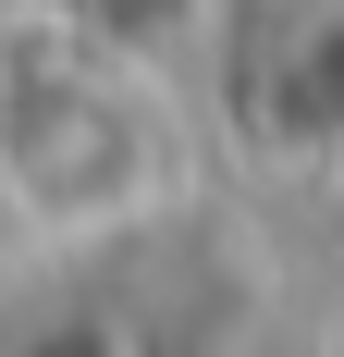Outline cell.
Returning a JSON list of instances; mask_svg holds the SVG:
<instances>
[{
    "mask_svg": "<svg viewBox=\"0 0 344 357\" xmlns=\"http://www.w3.org/2000/svg\"><path fill=\"white\" fill-rule=\"evenodd\" d=\"M185 185L172 160V111L148 74L99 50V25H13L0 37V197L37 234H123Z\"/></svg>",
    "mask_w": 344,
    "mask_h": 357,
    "instance_id": "cell-1",
    "label": "cell"
},
{
    "mask_svg": "<svg viewBox=\"0 0 344 357\" xmlns=\"http://www.w3.org/2000/svg\"><path fill=\"white\" fill-rule=\"evenodd\" d=\"M246 99L271 148H344V0H283L246 62Z\"/></svg>",
    "mask_w": 344,
    "mask_h": 357,
    "instance_id": "cell-2",
    "label": "cell"
},
{
    "mask_svg": "<svg viewBox=\"0 0 344 357\" xmlns=\"http://www.w3.org/2000/svg\"><path fill=\"white\" fill-rule=\"evenodd\" d=\"M0 357H123V321H99V308H49V321L13 333Z\"/></svg>",
    "mask_w": 344,
    "mask_h": 357,
    "instance_id": "cell-3",
    "label": "cell"
},
{
    "mask_svg": "<svg viewBox=\"0 0 344 357\" xmlns=\"http://www.w3.org/2000/svg\"><path fill=\"white\" fill-rule=\"evenodd\" d=\"M0 25H99V0H0Z\"/></svg>",
    "mask_w": 344,
    "mask_h": 357,
    "instance_id": "cell-4",
    "label": "cell"
}]
</instances>
